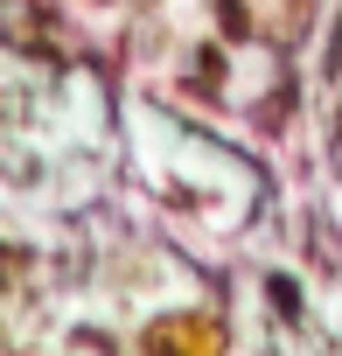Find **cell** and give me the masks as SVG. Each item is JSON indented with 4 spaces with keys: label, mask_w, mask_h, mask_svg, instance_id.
Returning a JSON list of instances; mask_svg holds the SVG:
<instances>
[{
    "label": "cell",
    "mask_w": 342,
    "mask_h": 356,
    "mask_svg": "<svg viewBox=\"0 0 342 356\" xmlns=\"http://www.w3.org/2000/svg\"><path fill=\"white\" fill-rule=\"evenodd\" d=\"M224 29H231V35H245V0H224Z\"/></svg>",
    "instance_id": "6da1fadb"
}]
</instances>
